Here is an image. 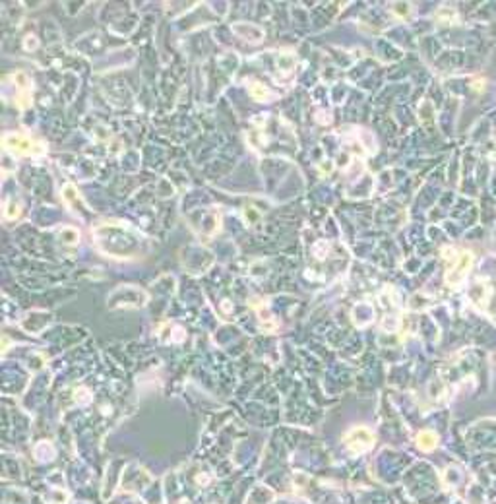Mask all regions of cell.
<instances>
[{
  "label": "cell",
  "instance_id": "3",
  "mask_svg": "<svg viewBox=\"0 0 496 504\" xmlns=\"http://www.w3.org/2000/svg\"><path fill=\"white\" fill-rule=\"evenodd\" d=\"M436 442H438V436L434 432H430V430H424V432H421V434L417 436V444H419V448L424 450V452L434 450V448H436Z\"/></svg>",
  "mask_w": 496,
  "mask_h": 504
},
{
  "label": "cell",
  "instance_id": "2",
  "mask_svg": "<svg viewBox=\"0 0 496 504\" xmlns=\"http://www.w3.org/2000/svg\"><path fill=\"white\" fill-rule=\"evenodd\" d=\"M347 444L355 452H365V450L374 446V434H370L366 429H355L351 430L349 436H347Z\"/></svg>",
  "mask_w": 496,
  "mask_h": 504
},
{
  "label": "cell",
  "instance_id": "1",
  "mask_svg": "<svg viewBox=\"0 0 496 504\" xmlns=\"http://www.w3.org/2000/svg\"><path fill=\"white\" fill-rule=\"evenodd\" d=\"M4 148L12 151L14 155H39L45 151L43 144L31 140L28 136H22V134H6Z\"/></svg>",
  "mask_w": 496,
  "mask_h": 504
},
{
  "label": "cell",
  "instance_id": "4",
  "mask_svg": "<svg viewBox=\"0 0 496 504\" xmlns=\"http://www.w3.org/2000/svg\"><path fill=\"white\" fill-rule=\"evenodd\" d=\"M250 93H252V97H256V99H260V101H264V99H268V89L264 88V86H260V84H252L250 86Z\"/></svg>",
  "mask_w": 496,
  "mask_h": 504
}]
</instances>
